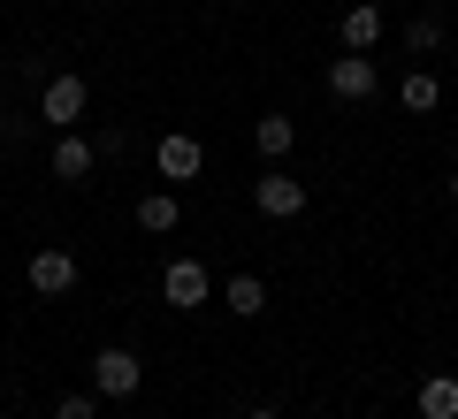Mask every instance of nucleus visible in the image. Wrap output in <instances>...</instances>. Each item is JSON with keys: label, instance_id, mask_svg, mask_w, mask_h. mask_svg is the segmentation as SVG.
I'll use <instances>...</instances> for the list:
<instances>
[{"label": "nucleus", "instance_id": "16", "mask_svg": "<svg viewBox=\"0 0 458 419\" xmlns=\"http://www.w3.org/2000/svg\"><path fill=\"white\" fill-rule=\"evenodd\" d=\"M92 412H99L92 397H62V404H54V419H92Z\"/></svg>", "mask_w": 458, "mask_h": 419}, {"label": "nucleus", "instance_id": "2", "mask_svg": "<svg viewBox=\"0 0 458 419\" xmlns=\"http://www.w3.org/2000/svg\"><path fill=\"white\" fill-rule=\"evenodd\" d=\"M161 290H168V306H176V313H191V306H207V297H214V274L199 267V259H168Z\"/></svg>", "mask_w": 458, "mask_h": 419}, {"label": "nucleus", "instance_id": "3", "mask_svg": "<svg viewBox=\"0 0 458 419\" xmlns=\"http://www.w3.org/2000/svg\"><path fill=\"white\" fill-rule=\"evenodd\" d=\"M252 206H260L267 222H291V214H306V183H291L283 168H267V176L252 183Z\"/></svg>", "mask_w": 458, "mask_h": 419}, {"label": "nucleus", "instance_id": "9", "mask_svg": "<svg viewBox=\"0 0 458 419\" xmlns=\"http://www.w3.org/2000/svg\"><path fill=\"white\" fill-rule=\"evenodd\" d=\"M99 168V146L92 138H62V146H54V183H84Z\"/></svg>", "mask_w": 458, "mask_h": 419}, {"label": "nucleus", "instance_id": "4", "mask_svg": "<svg viewBox=\"0 0 458 419\" xmlns=\"http://www.w3.org/2000/svg\"><path fill=\"white\" fill-rule=\"evenodd\" d=\"M153 168H161L168 183H191L199 168H207V146H199V138H183V130H168L161 146H153Z\"/></svg>", "mask_w": 458, "mask_h": 419}, {"label": "nucleus", "instance_id": "8", "mask_svg": "<svg viewBox=\"0 0 458 419\" xmlns=\"http://www.w3.org/2000/svg\"><path fill=\"white\" fill-rule=\"evenodd\" d=\"M84 99H92V92H84V77H47V122H84Z\"/></svg>", "mask_w": 458, "mask_h": 419}, {"label": "nucleus", "instance_id": "12", "mask_svg": "<svg viewBox=\"0 0 458 419\" xmlns=\"http://www.w3.org/2000/svg\"><path fill=\"white\" fill-rule=\"evenodd\" d=\"M397 99H405V114H436V107H443V84L428 77V69H405V84H397Z\"/></svg>", "mask_w": 458, "mask_h": 419}, {"label": "nucleus", "instance_id": "18", "mask_svg": "<svg viewBox=\"0 0 458 419\" xmlns=\"http://www.w3.org/2000/svg\"><path fill=\"white\" fill-rule=\"evenodd\" d=\"M451 206H458V176H451Z\"/></svg>", "mask_w": 458, "mask_h": 419}, {"label": "nucleus", "instance_id": "14", "mask_svg": "<svg viewBox=\"0 0 458 419\" xmlns=\"http://www.w3.org/2000/svg\"><path fill=\"white\" fill-rule=\"evenodd\" d=\"M229 313H237V321L267 313V282H260V274H229Z\"/></svg>", "mask_w": 458, "mask_h": 419}, {"label": "nucleus", "instance_id": "17", "mask_svg": "<svg viewBox=\"0 0 458 419\" xmlns=\"http://www.w3.org/2000/svg\"><path fill=\"white\" fill-rule=\"evenodd\" d=\"M245 419H283V412H276V404H260V412H245Z\"/></svg>", "mask_w": 458, "mask_h": 419}, {"label": "nucleus", "instance_id": "6", "mask_svg": "<svg viewBox=\"0 0 458 419\" xmlns=\"http://www.w3.org/2000/svg\"><path fill=\"white\" fill-rule=\"evenodd\" d=\"M328 92H336V99H375V62H367V54L328 62Z\"/></svg>", "mask_w": 458, "mask_h": 419}, {"label": "nucleus", "instance_id": "11", "mask_svg": "<svg viewBox=\"0 0 458 419\" xmlns=\"http://www.w3.org/2000/svg\"><path fill=\"white\" fill-rule=\"evenodd\" d=\"M412 404H420V419H458V381H451V373H428Z\"/></svg>", "mask_w": 458, "mask_h": 419}, {"label": "nucleus", "instance_id": "7", "mask_svg": "<svg viewBox=\"0 0 458 419\" xmlns=\"http://www.w3.org/2000/svg\"><path fill=\"white\" fill-rule=\"evenodd\" d=\"M336 31H344V54H367V46L382 38V8H375V0H352Z\"/></svg>", "mask_w": 458, "mask_h": 419}, {"label": "nucleus", "instance_id": "5", "mask_svg": "<svg viewBox=\"0 0 458 419\" xmlns=\"http://www.w3.org/2000/svg\"><path fill=\"white\" fill-rule=\"evenodd\" d=\"M23 274H31L38 297H69V290H77V259L54 252V244H47V252H31V267H23Z\"/></svg>", "mask_w": 458, "mask_h": 419}, {"label": "nucleus", "instance_id": "15", "mask_svg": "<svg viewBox=\"0 0 458 419\" xmlns=\"http://www.w3.org/2000/svg\"><path fill=\"white\" fill-rule=\"evenodd\" d=\"M405 38H412V54H436V46H443V16H412Z\"/></svg>", "mask_w": 458, "mask_h": 419}, {"label": "nucleus", "instance_id": "1", "mask_svg": "<svg viewBox=\"0 0 458 419\" xmlns=\"http://www.w3.org/2000/svg\"><path fill=\"white\" fill-rule=\"evenodd\" d=\"M138 381H146V366H138V351H123V343H107V351L92 358V389L99 397H131Z\"/></svg>", "mask_w": 458, "mask_h": 419}, {"label": "nucleus", "instance_id": "13", "mask_svg": "<svg viewBox=\"0 0 458 419\" xmlns=\"http://www.w3.org/2000/svg\"><path fill=\"white\" fill-rule=\"evenodd\" d=\"M291 138H298L291 114H260V122H252V146H260L267 161H283V153H291Z\"/></svg>", "mask_w": 458, "mask_h": 419}, {"label": "nucleus", "instance_id": "10", "mask_svg": "<svg viewBox=\"0 0 458 419\" xmlns=\"http://www.w3.org/2000/svg\"><path fill=\"white\" fill-rule=\"evenodd\" d=\"M176 222H183V198H176V191H146V198H138V229H153V237H168Z\"/></svg>", "mask_w": 458, "mask_h": 419}]
</instances>
